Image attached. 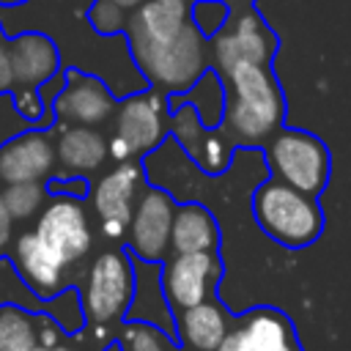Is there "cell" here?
<instances>
[{
	"label": "cell",
	"mask_w": 351,
	"mask_h": 351,
	"mask_svg": "<svg viewBox=\"0 0 351 351\" xmlns=\"http://www.w3.org/2000/svg\"><path fill=\"white\" fill-rule=\"evenodd\" d=\"M47 192H49V195H69V197L85 200L88 192H90V184H88V176H69V173H60V176L47 178Z\"/></svg>",
	"instance_id": "29"
},
{
	"label": "cell",
	"mask_w": 351,
	"mask_h": 351,
	"mask_svg": "<svg viewBox=\"0 0 351 351\" xmlns=\"http://www.w3.org/2000/svg\"><path fill=\"white\" fill-rule=\"evenodd\" d=\"M129 22V11H123L121 5H115L112 0H93L88 8V25L93 33L99 36H121L126 30Z\"/></svg>",
	"instance_id": "26"
},
{
	"label": "cell",
	"mask_w": 351,
	"mask_h": 351,
	"mask_svg": "<svg viewBox=\"0 0 351 351\" xmlns=\"http://www.w3.org/2000/svg\"><path fill=\"white\" fill-rule=\"evenodd\" d=\"M129 55L143 80L167 96L186 93L211 69L208 38L192 22L184 25V30L176 33L170 41L137 47L129 49Z\"/></svg>",
	"instance_id": "3"
},
{
	"label": "cell",
	"mask_w": 351,
	"mask_h": 351,
	"mask_svg": "<svg viewBox=\"0 0 351 351\" xmlns=\"http://www.w3.org/2000/svg\"><path fill=\"white\" fill-rule=\"evenodd\" d=\"M11 66H14V82L27 88H41L47 80L63 71L55 41L38 30H25L11 36Z\"/></svg>",
	"instance_id": "18"
},
{
	"label": "cell",
	"mask_w": 351,
	"mask_h": 351,
	"mask_svg": "<svg viewBox=\"0 0 351 351\" xmlns=\"http://www.w3.org/2000/svg\"><path fill=\"white\" fill-rule=\"evenodd\" d=\"M170 137L206 176L225 173L233 159V143L228 140V134L219 126H203L189 104L170 107Z\"/></svg>",
	"instance_id": "13"
},
{
	"label": "cell",
	"mask_w": 351,
	"mask_h": 351,
	"mask_svg": "<svg viewBox=\"0 0 351 351\" xmlns=\"http://www.w3.org/2000/svg\"><path fill=\"white\" fill-rule=\"evenodd\" d=\"M112 134L129 145L132 159L156 151L170 134V96L148 88L121 99L112 115Z\"/></svg>",
	"instance_id": "8"
},
{
	"label": "cell",
	"mask_w": 351,
	"mask_h": 351,
	"mask_svg": "<svg viewBox=\"0 0 351 351\" xmlns=\"http://www.w3.org/2000/svg\"><path fill=\"white\" fill-rule=\"evenodd\" d=\"M118 107V99L107 88L104 80L96 74L66 69L63 71V88L58 99L52 101V118L71 126H104L112 121Z\"/></svg>",
	"instance_id": "12"
},
{
	"label": "cell",
	"mask_w": 351,
	"mask_h": 351,
	"mask_svg": "<svg viewBox=\"0 0 351 351\" xmlns=\"http://www.w3.org/2000/svg\"><path fill=\"white\" fill-rule=\"evenodd\" d=\"M159 274L167 304L186 310L211 299L222 277V261L217 252H170Z\"/></svg>",
	"instance_id": "11"
},
{
	"label": "cell",
	"mask_w": 351,
	"mask_h": 351,
	"mask_svg": "<svg viewBox=\"0 0 351 351\" xmlns=\"http://www.w3.org/2000/svg\"><path fill=\"white\" fill-rule=\"evenodd\" d=\"M167 351H173V348H167Z\"/></svg>",
	"instance_id": "39"
},
{
	"label": "cell",
	"mask_w": 351,
	"mask_h": 351,
	"mask_svg": "<svg viewBox=\"0 0 351 351\" xmlns=\"http://www.w3.org/2000/svg\"><path fill=\"white\" fill-rule=\"evenodd\" d=\"M49 132L55 137V154H58V165L63 173L93 176L107 165L110 151H107V134L101 129L52 121Z\"/></svg>",
	"instance_id": "17"
},
{
	"label": "cell",
	"mask_w": 351,
	"mask_h": 351,
	"mask_svg": "<svg viewBox=\"0 0 351 351\" xmlns=\"http://www.w3.org/2000/svg\"><path fill=\"white\" fill-rule=\"evenodd\" d=\"M25 3H30V0H0V5H25Z\"/></svg>",
	"instance_id": "37"
},
{
	"label": "cell",
	"mask_w": 351,
	"mask_h": 351,
	"mask_svg": "<svg viewBox=\"0 0 351 351\" xmlns=\"http://www.w3.org/2000/svg\"><path fill=\"white\" fill-rule=\"evenodd\" d=\"M230 5L222 0H192V25L206 36H217L230 19Z\"/></svg>",
	"instance_id": "27"
},
{
	"label": "cell",
	"mask_w": 351,
	"mask_h": 351,
	"mask_svg": "<svg viewBox=\"0 0 351 351\" xmlns=\"http://www.w3.org/2000/svg\"><path fill=\"white\" fill-rule=\"evenodd\" d=\"M208 49L211 69L222 77L239 63L271 66V58L277 52V36L252 8H241L233 11L225 27L208 38Z\"/></svg>",
	"instance_id": "6"
},
{
	"label": "cell",
	"mask_w": 351,
	"mask_h": 351,
	"mask_svg": "<svg viewBox=\"0 0 351 351\" xmlns=\"http://www.w3.org/2000/svg\"><path fill=\"white\" fill-rule=\"evenodd\" d=\"M176 197L162 186H143L129 228H126V250L134 261L162 263L170 255V230L176 217Z\"/></svg>",
	"instance_id": "9"
},
{
	"label": "cell",
	"mask_w": 351,
	"mask_h": 351,
	"mask_svg": "<svg viewBox=\"0 0 351 351\" xmlns=\"http://www.w3.org/2000/svg\"><path fill=\"white\" fill-rule=\"evenodd\" d=\"M58 154L49 126H27L0 145V186L47 181L55 176Z\"/></svg>",
	"instance_id": "14"
},
{
	"label": "cell",
	"mask_w": 351,
	"mask_h": 351,
	"mask_svg": "<svg viewBox=\"0 0 351 351\" xmlns=\"http://www.w3.org/2000/svg\"><path fill=\"white\" fill-rule=\"evenodd\" d=\"M11 261L19 271V277L25 280V285L38 299H52L63 291L69 263L36 230H25L14 239Z\"/></svg>",
	"instance_id": "15"
},
{
	"label": "cell",
	"mask_w": 351,
	"mask_h": 351,
	"mask_svg": "<svg viewBox=\"0 0 351 351\" xmlns=\"http://www.w3.org/2000/svg\"><path fill=\"white\" fill-rule=\"evenodd\" d=\"M14 244V217L8 214L3 195H0V255Z\"/></svg>",
	"instance_id": "32"
},
{
	"label": "cell",
	"mask_w": 351,
	"mask_h": 351,
	"mask_svg": "<svg viewBox=\"0 0 351 351\" xmlns=\"http://www.w3.org/2000/svg\"><path fill=\"white\" fill-rule=\"evenodd\" d=\"M225 82V115L219 129L233 145H263L285 121V96L271 71L263 63H239Z\"/></svg>",
	"instance_id": "1"
},
{
	"label": "cell",
	"mask_w": 351,
	"mask_h": 351,
	"mask_svg": "<svg viewBox=\"0 0 351 351\" xmlns=\"http://www.w3.org/2000/svg\"><path fill=\"white\" fill-rule=\"evenodd\" d=\"M219 250V225L217 217L197 200L176 206L170 252H217Z\"/></svg>",
	"instance_id": "19"
},
{
	"label": "cell",
	"mask_w": 351,
	"mask_h": 351,
	"mask_svg": "<svg viewBox=\"0 0 351 351\" xmlns=\"http://www.w3.org/2000/svg\"><path fill=\"white\" fill-rule=\"evenodd\" d=\"M143 181H145V167L140 165V159H129V162H115V167L107 170L90 186L88 192L90 208L99 219V230L104 239L110 241L126 239V228L134 203L143 192Z\"/></svg>",
	"instance_id": "7"
},
{
	"label": "cell",
	"mask_w": 351,
	"mask_h": 351,
	"mask_svg": "<svg viewBox=\"0 0 351 351\" xmlns=\"http://www.w3.org/2000/svg\"><path fill=\"white\" fill-rule=\"evenodd\" d=\"M112 3H115V5H121L123 11H129V14H132V11H134L137 5H143L145 0H112Z\"/></svg>",
	"instance_id": "35"
},
{
	"label": "cell",
	"mask_w": 351,
	"mask_h": 351,
	"mask_svg": "<svg viewBox=\"0 0 351 351\" xmlns=\"http://www.w3.org/2000/svg\"><path fill=\"white\" fill-rule=\"evenodd\" d=\"M123 346L126 351H167L170 348L162 329L145 321H134L123 329Z\"/></svg>",
	"instance_id": "28"
},
{
	"label": "cell",
	"mask_w": 351,
	"mask_h": 351,
	"mask_svg": "<svg viewBox=\"0 0 351 351\" xmlns=\"http://www.w3.org/2000/svg\"><path fill=\"white\" fill-rule=\"evenodd\" d=\"M176 104H189L197 112V118L203 121V126H208V129L219 126L222 115H225V82H222V77L214 69H208L186 93L170 96V107H176Z\"/></svg>",
	"instance_id": "22"
},
{
	"label": "cell",
	"mask_w": 351,
	"mask_h": 351,
	"mask_svg": "<svg viewBox=\"0 0 351 351\" xmlns=\"http://www.w3.org/2000/svg\"><path fill=\"white\" fill-rule=\"evenodd\" d=\"M252 217L258 228L288 250H302L324 233V208L318 197L299 192L277 178L252 192Z\"/></svg>",
	"instance_id": "2"
},
{
	"label": "cell",
	"mask_w": 351,
	"mask_h": 351,
	"mask_svg": "<svg viewBox=\"0 0 351 351\" xmlns=\"http://www.w3.org/2000/svg\"><path fill=\"white\" fill-rule=\"evenodd\" d=\"M41 343V318L22 307H0V351H33Z\"/></svg>",
	"instance_id": "23"
},
{
	"label": "cell",
	"mask_w": 351,
	"mask_h": 351,
	"mask_svg": "<svg viewBox=\"0 0 351 351\" xmlns=\"http://www.w3.org/2000/svg\"><path fill=\"white\" fill-rule=\"evenodd\" d=\"M69 266L82 261L93 247V228L88 208L80 197L69 195H49L44 208L36 217L33 228Z\"/></svg>",
	"instance_id": "10"
},
{
	"label": "cell",
	"mask_w": 351,
	"mask_h": 351,
	"mask_svg": "<svg viewBox=\"0 0 351 351\" xmlns=\"http://www.w3.org/2000/svg\"><path fill=\"white\" fill-rule=\"evenodd\" d=\"M222 3H228V5H230V11H241V8H250V3H252V0H222Z\"/></svg>",
	"instance_id": "36"
},
{
	"label": "cell",
	"mask_w": 351,
	"mask_h": 351,
	"mask_svg": "<svg viewBox=\"0 0 351 351\" xmlns=\"http://www.w3.org/2000/svg\"><path fill=\"white\" fill-rule=\"evenodd\" d=\"M134 296V263L123 250H104L93 258L82 282V313L93 324H112L129 313Z\"/></svg>",
	"instance_id": "5"
},
{
	"label": "cell",
	"mask_w": 351,
	"mask_h": 351,
	"mask_svg": "<svg viewBox=\"0 0 351 351\" xmlns=\"http://www.w3.org/2000/svg\"><path fill=\"white\" fill-rule=\"evenodd\" d=\"M178 337L195 348V351H217L219 343L228 337L230 332V318L222 310L219 302L206 299L195 307L178 310V321H176Z\"/></svg>",
	"instance_id": "20"
},
{
	"label": "cell",
	"mask_w": 351,
	"mask_h": 351,
	"mask_svg": "<svg viewBox=\"0 0 351 351\" xmlns=\"http://www.w3.org/2000/svg\"><path fill=\"white\" fill-rule=\"evenodd\" d=\"M14 85L16 82H14V66H11V38L0 25V93H11Z\"/></svg>",
	"instance_id": "31"
},
{
	"label": "cell",
	"mask_w": 351,
	"mask_h": 351,
	"mask_svg": "<svg viewBox=\"0 0 351 351\" xmlns=\"http://www.w3.org/2000/svg\"><path fill=\"white\" fill-rule=\"evenodd\" d=\"M285 351H302V348H299V346L293 343V346H291V348H285Z\"/></svg>",
	"instance_id": "38"
},
{
	"label": "cell",
	"mask_w": 351,
	"mask_h": 351,
	"mask_svg": "<svg viewBox=\"0 0 351 351\" xmlns=\"http://www.w3.org/2000/svg\"><path fill=\"white\" fill-rule=\"evenodd\" d=\"M192 22V0H145L129 14L123 38L129 49L170 41Z\"/></svg>",
	"instance_id": "16"
},
{
	"label": "cell",
	"mask_w": 351,
	"mask_h": 351,
	"mask_svg": "<svg viewBox=\"0 0 351 351\" xmlns=\"http://www.w3.org/2000/svg\"><path fill=\"white\" fill-rule=\"evenodd\" d=\"M239 335L250 351H285L296 343L291 321L271 307H258L244 315Z\"/></svg>",
	"instance_id": "21"
},
{
	"label": "cell",
	"mask_w": 351,
	"mask_h": 351,
	"mask_svg": "<svg viewBox=\"0 0 351 351\" xmlns=\"http://www.w3.org/2000/svg\"><path fill=\"white\" fill-rule=\"evenodd\" d=\"M266 165L271 178L313 197L326 189L332 173V156L324 140L293 126H280L266 140Z\"/></svg>",
	"instance_id": "4"
},
{
	"label": "cell",
	"mask_w": 351,
	"mask_h": 351,
	"mask_svg": "<svg viewBox=\"0 0 351 351\" xmlns=\"http://www.w3.org/2000/svg\"><path fill=\"white\" fill-rule=\"evenodd\" d=\"M11 101H14V110L16 115L27 123V126H52V110L44 104L41 99V90L38 88H27V85H14L11 90Z\"/></svg>",
	"instance_id": "25"
},
{
	"label": "cell",
	"mask_w": 351,
	"mask_h": 351,
	"mask_svg": "<svg viewBox=\"0 0 351 351\" xmlns=\"http://www.w3.org/2000/svg\"><path fill=\"white\" fill-rule=\"evenodd\" d=\"M33 351H71V348H66V346H60V343H38Z\"/></svg>",
	"instance_id": "34"
},
{
	"label": "cell",
	"mask_w": 351,
	"mask_h": 351,
	"mask_svg": "<svg viewBox=\"0 0 351 351\" xmlns=\"http://www.w3.org/2000/svg\"><path fill=\"white\" fill-rule=\"evenodd\" d=\"M22 129H27V123L16 115L14 101H11V93H0V145L8 137H14L16 132H22Z\"/></svg>",
	"instance_id": "30"
},
{
	"label": "cell",
	"mask_w": 351,
	"mask_h": 351,
	"mask_svg": "<svg viewBox=\"0 0 351 351\" xmlns=\"http://www.w3.org/2000/svg\"><path fill=\"white\" fill-rule=\"evenodd\" d=\"M0 195H3V203H5L8 214L14 217V222L36 219V217H38V211L44 208V203L49 200L47 181L5 184V186H0Z\"/></svg>",
	"instance_id": "24"
},
{
	"label": "cell",
	"mask_w": 351,
	"mask_h": 351,
	"mask_svg": "<svg viewBox=\"0 0 351 351\" xmlns=\"http://www.w3.org/2000/svg\"><path fill=\"white\" fill-rule=\"evenodd\" d=\"M217 351H250V348L244 346V340H241L239 329H233V332H228V337L219 343V348H217Z\"/></svg>",
	"instance_id": "33"
}]
</instances>
